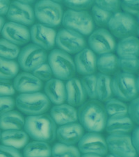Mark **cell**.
I'll return each mask as SVG.
<instances>
[{
    "mask_svg": "<svg viewBox=\"0 0 139 157\" xmlns=\"http://www.w3.org/2000/svg\"><path fill=\"white\" fill-rule=\"evenodd\" d=\"M78 120L83 129L99 133L105 129L107 115L104 105L97 99L85 101L77 111Z\"/></svg>",
    "mask_w": 139,
    "mask_h": 157,
    "instance_id": "obj_1",
    "label": "cell"
},
{
    "mask_svg": "<svg viewBox=\"0 0 139 157\" xmlns=\"http://www.w3.org/2000/svg\"><path fill=\"white\" fill-rule=\"evenodd\" d=\"M24 129L29 137L34 140L49 143L56 138V124L48 114L28 116L25 119Z\"/></svg>",
    "mask_w": 139,
    "mask_h": 157,
    "instance_id": "obj_2",
    "label": "cell"
},
{
    "mask_svg": "<svg viewBox=\"0 0 139 157\" xmlns=\"http://www.w3.org/2000/svg\"><path fill=\"white\" fill-rule=\"evenodd\" d=\"M111 88L113 94L120 101H131L137 98L138 78L133 75L117 72L111 79Z\"/></svg>",
    "mask_w": 139,
    "mask_h": 157,
    "instance_id": "obj_3",
    "label": "cell"
},
{
    "mask_svg": "<svg viewBox=\"0 0 139 157\" xmlns=\"http://www.w3.org/2000/svg\"><path fill=\"white\" fill-rule=\"evenodd\" d=\"M48 64L56 78L68 81L76 74L75 62L66 52L59 49H53L48 57Z\"/></svg>",
    "mask_w": 139,
    "mask_h": 157,
    "instance_id": "obj_4",
    "label": "cell"
},
{
    "mask_svg": "<svg viewBox=\"0 0 139 157\" xmlns=\"http://www.w3.org/2000/svg\"><path fill=\"white\" fill-rule=\"evenodd\" d=\"M17 108L29 116L44 114L50 107V101L44 93L40 92L23 93L15 100Z\"/></svg>",
    "mask_w": 139,
    "mask_h": 157,
    "instance_id": "obj_5",
    "label": "cell"
},
{
    "mask_svg": "<svg viewBox=\"0 0 139 157\" xmlns=\"http://www.w3.org/2000/svg\"><path fill=\"white\" fill-rule=\"evenodd\" d=\"M61 22L65 29L82 36L90 35L95 28L91 15L86 10L75 11L68 9L63 15Z\"/></svg>",
    "mask_w": 139,
    "mask_h": 157,
    "instance_id": "obj_6",
    "label": "cell"
},
{
    "mask_svg": "<svg viewBox=\"0 0 139 157\" xmlns=\"http://www.w3.org/2000/svg\"><path fill=\"white\" fill-rule=\"evenodd\" d=\"M35 18L40 24L49 27H58L62 22L63 8L59 4L49 0L37 2L33 9Z\"/></svg>",
    "mask_w": 139,
    "mask_h": 157,
    "instance_id": "obj_7",
    "label": "cell"
},
{
    "mask_svg": "<svg viewBox=\"0 0 139 157\" xmlns=\"http://www.w3.org/2000/svg\"><path fill=\"white\" fill-rule=\"evenodd\" d=\"M107 27L113 36L122 39L134 36L137 30V23L132 15L118 11L112 15Z\"/></svg>",
    "mask_w": 139,
    "mask_h": 157,
    "instance_id": "obj_8",
    "label": "cell"
},
{
    "mask_svg": "<svg viewBox=\"0 0 139 157\" xmlns=\"http://www.w3.org/2000/svg\"><path fill=\"white\" fill-rule=\"evenodd\" d=\"M17 63L24 71L33 72L48 60L46 51L35 44H29L23 48L18 55Z\"/></svg>",
    "mask_w": 139,
    "mask_h": 157,
    "instance_id": "obj_9",
    "label": "cell"
},
{
    "mask_svg": "<svg viewBox=\"0 0 139 157\" xmlns=\"http://www.w3.org/2000/svg\"><path fill=\"white\" fill-rule=\"evenodd\" d=\"M55 43L59 49L68 54H77L86 48V41L82 35L66 29L56 33Z\"/></svg>",
    "mask_w": 139,
    "mask_h": 157,
    "instance_id": "obj_10",
    "label": "cell"
},
{
    "mask_svg": "<svg viewBox=\"0 0 139 157\" xmlns=\"http://www.w3.org/2000/svg\"><path fill=\"white\" fill-rule=\"evenodd\" d=\"M105 140L108 151L115 157L137 156L128 134H110Z\"/></svg>",
    "mask_w": 139,
    "mask_h": 157,
    "instance_id": "obj_11",
    "label": "cell"
},
{
    "mask_svg": "<svg viewBox=\"0 0 139 157\" xmlns=\"http://www.w3.org/2000/svg\"><path fill=\"white\" fill-rule=\"evenodd\" d=\"M88 42L91 50L99 55L111 53L116 46L111 33L102 28L93 31L90 34Z\"/></svg>",
    "mask_w": 139,
    "mask_h": 157,
    "instance_id": "obj_12",
    "label": "cell"
},
{
    "mask_svg": "<svg viewBox=\"0 0 139 157\" xmlns=\"http://www.w3.org/2000/svg\"><path fill=\"white\" fill-rule=\"evenodd\" d=\"M78 150L83 154H93L102 156L108 153L105 138L99 133L88 132L83 134L78 143Z\"/></svg>",
    "mask_w": 139,
    "mask_h": 157,
    "instance_id": "obj_13",
    "label": "cell"
},
{
    "mask_svg": "<svg viewBox=\"0 0 139 157\" xmlns=\"http://www.w3.org/2000/svg\"><path fill=\"white\" fill-rule=\"evenodd\" d=\"M6 17L10 22L25 27L32 25L36 19L32 6L20 1H14L10 4Z\"/></svg>",
    "mask_w": 139,
    "mask_h": 157,
    "instance_id": "obj_14",
    "label": "cell"
},
{
    "mask_svg": "<svg viewBox=\"0 0 139 157\" xmlns=\"http://www.w3.org/2000/svg\"><path fill=\"white\" fill-rule=\"evenodd\" d=\"M30 36L33 44L44 50H51L55 46L56 32L53 28L47 27L40 23L32 25Z\"/></svg>",
    "mask_w": 139,
    "mask_h": 157,
    "instance_id": "obj_15",
    "label": "cell"
},
{
    "mask_svg": "<svg viewBox=\"0 0 139 157\" xmlns=\"http://www.w3.org/2000/svg\"><path fill=\"white\" fill-rule=\"evenodd\" d=\"M4 39L15 45H24L31 40L30 31L24 25L9 22L5 23L2 30Z\"/></svg>",
    "mask_w": 139,
    "mask_h": 157,
    "instance_id": "obj_16",
    "label": "cell"
},
{
    "mask_svg": "<svg viewBox=\"0 0 139 157\" xmlns=\"http://www.w3.org/2000/svg\"><path fill=\"white\" fill-rule=\"evenodd\" d=\"M76 72L87 76L94 75L97 70V57L89 48H85L76 54L75 58Z\"/></svg>",
    "mask_w": 139,
    "mask_h": 157,
    "instance_id": "obj_17",
    "label": "cell"
},
{
    "mask_svg": "<svg viewBox=\"0 0 139 157\" xmlns=\"http://www.w3.org/2000/svg\"><path fill=\"white\" fill-rule=\"evenodd\" d=\"M84 134V129L79 123L74 122L60 126L56 129V137L60 143L74 145Z\"/></svg>",
    "mask_w": 139,
    "mask_h": 157,
    "instance_id": "obj_18",
    "label": "cell"
},
{
    "mask_svg": "<svg viewBox=\"0 0 139 157\" xmlns=\"http://www.w3.org/2000/svg\"><path fill=\"white\" fill-rule=\"evenodd\" d=\"M15 90L21 94L38 93L42 90L43 83L30 72L20 73L13 83Z\"/></svg>",
    "mask_w": 139,
    "mask_h": 157,
    "instance_id": "obj_19",
    "label": "cell"
},
{
    "mask_svg": "<svg viewBox=\"0 0 139 157\" xmlns=\"http://www.w3.org/2000/svg\"><path fill=\"white\" fill-rule=\"evenodd\" d=\"M50 116L56 124L62 125L77 122V111L68 104L55 105L51 109Z\"/></svg>",
    "mask_w": 139,
    "mask_h": 157,
    "instance_id": "obj_20",
    "label": "cell"
},
{
    "mask_svg": "<svg viewBox=\"0 0 139 157\" xmlns=\"http://www.w3.org/2000/svg\"><path fill=\"white\" fill-rule=\"evenodd\" d=\"M65 86L66 101L68 104L73 107L81 106L86 100V94L83 90L80 80L72 78L67 82Z\"/></svg>",
    "mask_w": 139,
    "mask_h": 157,
    "instance_id": "obj_21",
    "label": "cell"
},
{
    "mask_svg": "<svg viewBox=\"0 0 139 157\" xmlns=\"http://www.w3.org/2000/svg\"><path fill=\"white\" fill-rule=\"evenodd\" d=\"M134 123L127 115H118L107 118L105 129L109 134H127L132 132Z\"/></svg>",
    "mask_w": 139,
    "mask_h": 157,
    "instance_id": "obj_22",
    "label": "cell"
},
{
    "mask_svg": "<svg viewBox=\"0 0 139 157\" xmlns=\"http://www.w3.org/2000/svg\"><path fill=\"white\" fill-rule=\"evenodd\" d=\"M44 95L55 105L64 104L66 100L65 86L63 81L58 78H51L47 82L44 88Z\"/></svg>",
    "mask_w": 139,
    "mask_h": 157,
    "instance_id": "obj_23",
    "label": "cell"
},
{
    "mask_svg": "<svg viewBox=\"0 0 139 157\" xmlns=\"http://www.w3.org/2000/svg\"><path fill=\"white\" fill-rule=\"evenodd\" d=\"M29 137L25 131L9 130L1 133L0 140L3 145L9 146L17 150L24 148L27 145Z\"/></svg>",
    "mask_w": 139,
    "mask_h": 157,
    "instance_id": "obj_24",
    "label": "cell"
},
{
    "mask_svg": "<svg viewBox=\"0 0 139 157\" xmlns=\"http://www.w3.org/2000/svg\"><path fill=\"white\" fill-rule=\"evenodd\" d=\"M25 119L16 111H11L0 117V129L4 131L21 130L24 127Z\"/></svg>",
    "mask_w": 139,
    "mask_h": 157,
    "instance_id": "obj_25",
    "label": "cell"
},
{
    "mask_svg": "<svg viewBox=\"0 0 139 157\" xmlns=\"http://www.w3.org/2000/svg\"><path fill=\"white\" fill-rule=\"evenodd\" d=\"M112 95L111 77L98 73L96 75V99L100 102H105Z\"/></svg>",
    "mask_w": 139,
    "mask_h": 157,
    "instance_id": "obj_26",
    "label": "cell"
},
{
    "mask_svg": "<svg viewBox=\"0 0 139 157\" xmlns=\"http://www.w3.org/2000/svg\"><path fill=\"white\" fill-rule=\"evenodd\" d=\"M115 50L119 57L138 56V39L135 36L122 38L115 46Z\"/></svg>",
    "mask_w": 139,
    "mask_h": 157,
    "instance_id": "obj_27",
    "label": "cell"
},
{
    "mask_svg": "<svg viewBox=\"0 0 139 157\" xmlns=\"http://www.w3.org/2000/svg\"><path fill=\"white\" fill-rule=\"evenodd\" d=\"M22 156L24 157H50L52 147L48 143L34 140L28 143L24 147Z\"/></svg>",
    "mask_w": 139,
    "mask_h": 157,
    "instance_id": "obj_28",
    "label": "cell"
},
{
    "mask_svg": "<svg viewBox=\"0 0 139 157\" xmlns=\"http://www.w3.org/2000/svg\"><path fill=\"white\" fill-rule=\"evenodd\" d=\"M97 68L99 73L110 75L116 72L118 67V57L112 53L99 55L97 58Z\"/></svg>",
    "mask_w": 139,
    "mask_h": 157,
    "instance_id": "obj_29",
    "label": "cell"
},
{
    "mask_svg": "<svg viewBox=\"0 0 139 157\" xmlns=\"http://www.w3.org/2000/svg\"><path fill=\"white\" fill-rule=\"evenodd\" d=\"M19 65L14 60L0 57V78L10 79L16 77L19 72Z\"/></svg>",
    "mask_w": 139,
    "mask_h": 157,
    "instance_id": "obj_30",
    "label": "cell"
},
{
    "mask_svg": "<svg viewBox=\"0 0 139 157\" xmlns=\"http://www.w3.org/2000/svg\"><path fill=\"white\" fill-rule=\"evenodd\" d=\"M107 116L127 115V105L124 101L116 98H110L104 105Z\"/></svg>",
    "mask_w": 139,
    "mask_h": 157,
    "instance_id": "obj_31",
    "label": "cell"
},
{
    "mask_svg": "<svg viewBox=\"0 0 139 157\" xmlns=\"http://www.w3.org/2000/svg\"><path fill=\"white\" fill-rule=\"evenodd\" d=\"M53 157H81L78 148L73 145H66L58 143L52 148Z\"/></svg>",
    "mask_w": 139,
    "mask_h": 157,
    "instance_id": "obj_32",
    "label": "cell"
},
{
    "mask_svg": "<svg viewBox=\"0 0 139 157\" xmlns=\"http://www.w3.org/2000/svg\"><path fill=\"white\" fill-rule=\"evenodd\" d=\"M118 67L122 72L133 75L138 72L139 61L138 56L118 57Z\"/></svg>",
    "mask_w": 139,
    "mask_h": 157,
    "instance_id": "obj_33",
    "label": "cell"
},
{
    "mask_svg": "<svg viewBox=\"0 0 139 157\" xmlns=\"http://www.w3.org/2000/svg\"><path fill=\"white\" fill-rule=\"evenodd\" d=\"M18 46L4 38L0 39V57L8 60H14L20 54Z\"/></svg>",
    "mask_w": 139,
    "mask_h": 157,
    "instance_id": "obj_34",
    "label": "cell"
},
{
    "mask_svg": "<svg viewBox=\"0 0 139 157\" xmlns=\"http://www.w3.org/2000/svg\"><path fill=\"white\" fill-rule=\"evenodd\" d=\"M112 13L106 12L101 9L100 8L94 4L92 6V18H93L94 24L98 25L99 27H107L110 19L112 16Z\"/></svg>",
    "mask_w": 139,
    "mask_h": 157,
    "instance_id": "obj_35",
    "label": "cell"
},
{
    "mask_svg": "<svg viewBox=\"0 0 139 157\" xmlns=\"http://www.w3.org/2000/svg\"><path fill=\"white\" fill-rule=\"evenodd\" d=\"M80 82L86 96L91 99H96V75L83 76Z\"/></svg>",
    "mask_w": 139,
    "mask_h": 157,
    "instance_id": "obj_36",
    "label": "cell"
},
{
    "mask_svg": "<svg viewBox=\"0 0 139 157\" xmlns=\"http://www.w3.org/2000/svg\"><path fill=\"white\" fill-rule=\"evenodd\" d=\"M32 74L42 82H48L53 76V73H52L49 64L46 63L42 64L34 70L32 72Z\"/></svg>",
    "mask_w": 139,
    "mask_h": 157,
    "instance_id": "obj_37",
    "label": "cell"
},
{
    "mask_svg": "<svg viewBox=\"0 0 139 157\" xmlns=\"http://www.w3.org/2000/svg\"><path fill=\"white\" fill-rule=\"evenodd\" d=\"M64 4L70 10H75V11H82L86 10L94 5L93 1H64Z\"/></svg>",
    "mask_w": 139,
    "mask_h": 157,
    "instance_id": "obj_38",
    "label": "cell"
},
{
    "mask_svg": "<svg viewBox=\"0 0 139 157\" xmlns=\"http://www.w3.org/2000/svg\"><path fill=\"white\" fill-rule=\"evenodd\" d=\"M94 4L100 8L101 9L105 10L106 12L114 14L118 12L120 7V2L115 0V1H95Z\"/></svg>",
    "mask_w": 139,
    "mask_h": 157,
    "instance_id": "obj_39",
    "label": "cell"
},
{
    "mask_svg": "<svg viewBox=\"0 0 139 157\" xmlns=\"http://www.w3.org/2000/svg\"><path fill=\"white\" fill-rule=\"evenodd\" d=\"M139 99L136 98L130 101L127 106V116L133 123L138 124L139 123Z\"/></svg>",
    "mask_w": 139,
    "mask_h": 157,
    "instance_id": "obj_40",
    "label": "cell"
},
{
    "mask_svg": "<svg viewBox=\"0 0 139 157\" xmlns=\"http://www.w3.org/2000/svg\"><path fill=\"white\" fill-rule=\"evenodd\" d=\"M15 106V99L12 97L0 96V117L13 111Z\"/></svg>",
    "mask_w": 139,
    "mask_h": 157,
    "instance_id": "obj_41",
    "label": "cell"
},
{
    "mask_svg": "<svg viewBox=\"0 0 139 157\" xmlns=\"http://www.w3.org/2000/svg\"><path fill=\"white\" fill-rule=\"evenodd\" d=\"M15 93L14 84L9 79L0 78V96L10 97Z\"/></svg>",
    "mask_w": 139,
    "mask_h": 157,
    "instance_id": "obj_42",
    "label": "cell"
},
{
    "mask_svg": "<svg viewBox=\"0 0 139 157\" xmlns=\"http://www.w3.org/2000/svg\"><path fill=\"white\" fill-rule=\"evenodd\" d=\"M120 6L128 15L133 16L138 14V1H122L120 2Z\"/></svg>",
    "mask_w": 139,
    "mask_h": 157,
    "instance_id": "obj_43",
    "label": "cell"
},
{
    "mask_svg": "<svg viewBox=\"0 0 139 157\" xmlns=\"http://www.w3.org/2000/svg\"><path fill=\"white\" fill-rule=\"evenodd\" d=\"M0 157H23V156L17 149L0 145Z\"/></svg>",
    "mask_w": 139,
    "mask_h": 157,
    "instance_id": "obj_44",
    "label": "cell"
},
{
    "mask_svg": "<svg viewBox=\"0 0 139 157\" xmlns=\"http://www.w3.org/2000/svg\"><path fill=\"white\" fill-rule=\"evenodd\" d=\"M139 129L138 127H136L132 131V134L131 138V141H132L133 147L136 151V152H138L139 151Z\"/></svg>",
    "mask_w": 139,
    "mask_h": 157,
    "instance_id": "obj_45",
    "label": "cell"
},
{
    "mask_svg": "<svg viewBox=\"0 0 139 157\" xmlns=\"http://www.w3.org/2000/svg\"><path fill=\"white\" fill-rule=\"evenodd\" d=\"M10 4L9 1H0V16L7 14Z\"/></svg>",
    "mask_w": 139,
    "mask_h": 157,
    "instance_id": "obj_46",
    "label": "cell"
},
{
    "mask_svg": "<svg viewBox=\"0 0 139 157\" xmlns=\"http://www.w3.org/2000/svg\"><path fill=\"white\" fill-rule=\"evenodd\" d=\"M5 25V20L3 17L0 16V33L2 32V29H3L4 26Z\"/></svg>",
    "mask_w": 139,
    "mask_h": 157,
    "instance_id": "obj_47",
    "label": "cell"
},
{
    "mask_svg": "<svg viewBox=\"0 0 139 157\" xmlns=\"http://www.w3.org/2000/svg\"><path fill=\"white\" fill-rule=\"evenodd\" d=\"M81 157H103V156L97 155V154H83L81 156Z\"/></svg>",
    "mask_w": 139,
    "mask_h": 157,
    "instance_id": "obj_48",
    "label": "cell"
},
{
    "mask_svg": "<svg viewBox=\"0 0 139 157\" xmlns=\"http://www.w3.org/2000/svg\"><path fill=\"white\" fill-rule=\"evenodd\" d=\"M106 157H115V156H113L112 154H106Z\"/></svg>",
    "mask_w": 139,
    "mask_h": 157,
    "instance_id": "obj_49",
    "label": "cell"
},
{
    "mask_svg": "<svg viewBox=\"0 0 139 157\" xmlns=\"http://www.w3.org/2000/svg\"><path fill=\"white\" fill-rule=\"evenodd\" d=\"M1 130H0V138H1Z\"/></svg>",
    "mask_w": 139,
    "mask_h": 157,
    "instance_id": "obj_50",
    "label": "cell"
}]
</instances>
